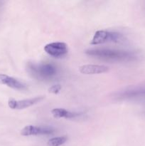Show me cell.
Listing matches in <instances>:
<instances>
[{
  "instance_id": "obj_5",
  "label": "cell",
  "mask_w": 145,
  "mask_h": 146,
  "mask_svg": "<svg viewBox=\"0 0 145 146\" xmlns=\"http://www.w3.org/2000/svg\"><path fill=\"white\" fill-rule=\"evenodd\" d=\"M44 51L54 58H61L68 53L67 44L63 42H53L44 46Z\"/></svg>"
},
{
  "instance_id": "obj_8",
  "label": "cell",
  "mask_w": 145,
  "mask_h": 146,
  "mask_svg": "<svg viewBox=\"0 0 145 146\" xmlns=\"http://www.w3.org/2000/svg\"><path fill=\"white\" fill-rule=\"evenodd\" d=\"M0 84L6 85L13 89L20 91L26 89V86L25 84L17 80L16 78L9 76L6 74H0Z\"/></svg>"
},
{
  "instance_id": "obj_11",
  "label": "cell",
  "mask_w": 145,
  "mask_h": 146,
  "mask_svg": "<svg viewBox=\"0 0 145 146\" xmlns=\"http://www.w3.org/2000/svg\"><path fill=\"white\" fill-rule=\"evenodd\" d=\"M68 138L66 136H61L53 138L48 141V146H61L63 145L67 141Z\"/></svg>"
},
{
  "instance_id": "obj_2",
  "label": "cell",
  "mask_w": 145,
  "mask_h": 146,
  "mask_svg": "<svg viewBox=\"0 0 145 146\" xmlns=\"http://www.w3.org/2000/svg\"><path fill=\"white\" fill-rule=\"evenodd\" d=\"M29 72L35 78L41 80L51 79L57 74V68L53 64L49 63L29 64L28 66Z\"/></svg>"
},
{
  "instance_id": "obj_12",
  "label": "cell",
  "mask_w": 145,
  "mask_h": 146,
  "mask_svg": "<svg viewBox=\"0 0 145 146\" xmlns=\"http://www.w3.org/2000/svg\"><path fill=\"white\" fill-rule=\"evenodd\" d=\"M61 90V86L60 84H56V85L52 86L51 88H48V91L51 94H58L60 92V91Z\"/></svg>"
},
{
  "instance_id": "obj_4",
  "label": "cell",
  "mask_w": 145,
  "mask_h": 146,
  "mask_svg": "<svg viewBox=\"0 0 145 146\" xmlns=\"http://www.w3.org/2000/svg\"><path fill=\"white\" fill-rule=\"evenodd\" d=\"M115 98L117 100L145 98V84L127 87L116 94Z\"/></svg>"
},
{
  "instance_id": "obj_7",
  "label": "cell",
  "mask_w": 145,
  "mask_h": 146,
  "mask_svg": "<svg viewBox=\"0 0 145 146\" xmlns=\"http://www.w3.org/2000/svg\"><path fill=\"white\" fill-rule=\"evenodd\" d=\"M44 99L43 96L35 97L33 98H28V99L21 100V101H16L14 99H10L8 102V105L11 109L21 110L26 108L28 107L32 106L38 103L41 102Z\"/></svg>"
},
{
  "instance_id": "obj_3",
  "label": "cell",
  "mask_w": 145,
  "mask_h": 146,
  "mask_svg": "<svg viewBox=\"0 0 145 146\" xmlns=\"http://www.w3.org/2000/svg\"><path fill=\"white\" fill-rule=\"evenodd\" d=\"M124 36L115 31L99 30L95 32L90 41L91 45H98L108 42H119L123 41Z\"/></svg>"
},
{
  "instance_id": "obj_6",
  "label": "cell",
  "mask_w": 145,
  "mask_h": 146,
  "mask_svg": "<svg viewBox=\"0 0 145 146\" xmlns=\"http://www.w3.org/2000/svg\"><path fill=\"white\" fill-rule=\"evenodd\" d=\"M54 133V129L47 126H34L27 125L24 127L21 131V134L24 136L40 135H51Z\"/></svg>"
},
{
  "instance_id": "obj_1",
  "label": "cell",
  "mask_w": 145,
  "mask_h": 146,
  "mask_svg": "<svg viewBox=\"0 0 145 146\" xmlns=\"http://www.w3.org/2000/svg\"><path fill=\"white\" fill-rule=\"evenodd\" d=\"M85 54L91 56L108 61L127 62V61H135L138 58V56L136 55V53L133 51L105 48H90L86 50Z\"/></svg>"
},
{
  "instance_id": "obj_9",
  "label": "cell",
  "mask_w": 145,
  "mask_h": 146,
  "mask_svg": "<svg viewBox=\"0 0 145 146\" xmlns=\"http://www.w3.org/2000/svg\"><path fill=\"white\" fill-rule=\"evenodd\" d=\"M109 68L103 65L88 64L79 67V71L82 74H99L108 71Z\"/></svg>"
},
{
  "instance_id": "obj_10",
  "label": "cell",
  "mask_w": 145,
  "mask_h": 146,
  "mask_svg": "<svg viewBox=\"0 0 145 146\" xmlns=\"http://www.w3.org/2000/svg\"><path fill=\"white\" fill-rule=\"evenodd\" d=\"M51 113L53 115V117L57 118H75L77 117H79L81 113H79L71 112L69 111L64 109V108H54L51 111Z\"/></svg>"
}]
</instances>
